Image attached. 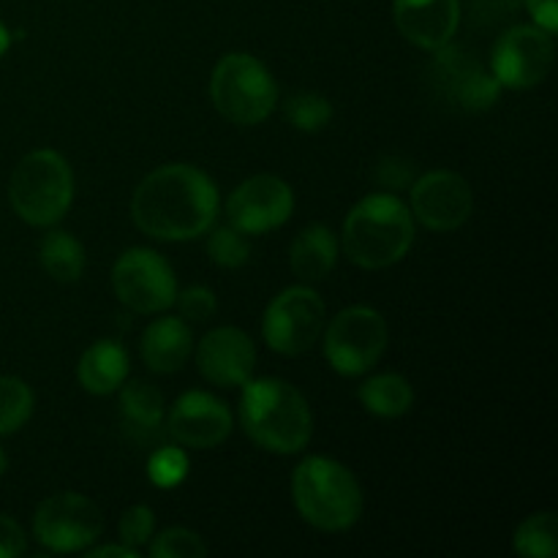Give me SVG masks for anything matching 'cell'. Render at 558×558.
<instances>
[{"instance_id":"1","label":"cell","mask_w":558,"mask_h":558,"mask_svg":"<svg viewBox=\"0 0 558 558\" xmlns=\"http://www.w3.org/2000/svg\"><path fill=\"white\" fill-rule=\"evenodd\" d=\"M218 205V185L210 174L191 163H167L136 185L131 218L147 238L183 243L210 232Z\"/></svg>"},{"instance_id":"2","label":"cell","mask_w":558,"mask_h":558,"mask_svg":"<svg viewBox=\"0 0 558 558\" xmlns=\"http://www.w3.org/2000/svg\"><path fill=\"white\" fill-rule=\"evenodd\" d=\"M240 425L256 447L298 456L314 436V414L298 387L283 379H248L240 396Z\"/></svg>"},{"instance_id":"3","label":"cell","mask_w":558,"mask_h":558,"mask_svg":"<svg viewBox=\"0 0 558 558\" xmlns=\"http://www.w3.org/2000/svg\"><path fill=\"white\" fill-rule=\"evenodd\" d=\"M414 243V216L396 194H368L349 210L341 245L363 270H385L401 262Z\"/></svg>"},{"instance_id":"4","label":"cell","mask_w":558,"mask_h":558,"mask_svg":"<svg viewBox=\"0 0 558 558\" xmlns=\"http://www.w3.org/2000/svg\"><path fill=\"white\" fill-rule=\"evenodd\" d=\"M292 501L300 518L319 532H347L363 515V488L349 466L308 456L292 472Z\"/></svg>"},{"instance_id":"5","label":"cell","mask_w":558,"mask_h":558,"mask_svg":"<svg viewBox=\"0 0 558 558\" xmlns=\"http://www.w3.org/2000/svg\"><path fill=\"white\" fill-rule=\"evenodd\" d=\"M11 210L31 227H58L74 202V172L52 147H41L22 158L9 180Z\"/></svg>"},{"instance_id":"6","label":"cell","mask_w":558,"mask_h":558,"mask_svg":"<svg viewBox=\"0 0 558 558\" xmlns=\"http://www.w3.org/2000/svg\"><path fill=\"white\" fill-rule=\"evenodd\" d=\"M213 107L234 125H259L278 104V85L267 65L248 52H229L210 76Z\"/></svg>"},{"instance_id":"7","label":"cell","mask_w":558,"mask_h":558,"mask_svg":"<svg viewBox=\"0 0 558 558\" xmlns=\"http://www.w3.org/2000/svg\"><path fill=\"white\" fill-rule=\"evenodd\" d=\"M325 357L341 376H363L374 368L387 349L385 316L368 305H349L322 330Z\"/></svg>"},{"instance_id":"8","label":"cell","mask_w":558,"mask_h":558,"mask_svg":"<svg viewBox=\"0 0 558 558\" xmlns=\"http://www.w3.org/2000/svg\"><path fill=\"white\" fill-rule=\"evenodd\" d=\"M428 85L439 101L458 112H485L499 101L501 85L490 69L458 44L434 49L428 63Z\"/></svg>"},{"instance_id":"9","label":"cell","mask_w":558,"mask_h":558,"mask_svg":"<svg viewBox=\"0 0 558 558\" xmlns=\"http://www.w3.org/2000/svg\"><path fill=\"white\" fill-rule=\"evenodd\" d=\"M327 311L311 287H289L270 300L262 316V336L276 354L298 357L314 349L325 330Z\"/></svg>"},{"instance_id":"10","label":"cell","mask_w":558,"mask_h":558,"mask_svg":"<svg viewBox=\"0 0 558 558\" xmlns=\"http://www.w3.org/2000/svg\"><path fill=\"white\" fill-rule=\"evenodd\" d=\"M101 532V507L74 490L49 496L33 512V537L52 554H80L90 548Z\"/></svg>"},{"instance_id":"11","label":"cell","mask_w":558,"mask_h":558,"mask_svg":"<svg viewBox=\"0 0 558 558\" xmlns=\"http://www.w3.org/2000/svg\"><path fill=\"white\" fill-rule=\"evenodd\" d=\"M112 289L134 314H163L174 305L178 278L172 265L153 248H129L112 267Z\"/></svg>"},{"instance_id":"12","label":"cell","mask_w":558,"mask_h":558,"mask_svg":"<svg viewBox=\"0 0 558 558\" xmlns=\"http://www.w3.org/2000/svg\"><path fill=\"white\" fill-rule=\"evenodd\" d=\"M554 60L556 44L550 33L537 25H512L490 49V74L501 87L529 90L548 80Z\"/></svg>"},{"instance_id":"13","label":"cell","mask_w":558,"mask_h":558,"mask_svg":"<svg viewBox=\"0 0 558 558\" xmlns=\"http://www.w3.org/2000/svg\"><path fill=\"white\" fill-rule=\"evenodd\" d=\"M412 216L430 232H456L472 218L474 191L463 174L450 169H434L423 178H414Z\"/></svg>"},{"instance_id":"14","label":"cell","mask_w":558,"mask_h":558,"mask_svg":"<svg viewBox=\"0 0 558 558\" xmlns=\"http://www.w3.org/2000/svg\"><path fill=\"white\" fill-rule=\"evenodd\" d=\"M294 191L276 174L243 180L227 199V218L245 234H267L292 218Z\"/></svg>"},{"instance_id":"15","label":"cell","mask_w":558,"mask_h":558,"mask_svg":"<svg viewBox=\"0 0 558 558\" xmlns=\"http://www.w3.org/2000/svg\"><path fill=\"white\" fill-rule=\"evenodd\" d=\"M167 430L174 445L189 450H213L232 434V412L221 398L205 390H191L174 401L167 417Z\"/></svg>"},{"instance_id":"16","label":"cell","mask_w":558,"mask_h":558,"mask_svg":"<svg viewBox=\"0 0 558 558\" xmlns=\"http://www.w3.org/2000/svg\"><path fill=\"white\" fill-rule=\"evenodd\" d=\"M199 374L216 387H243L256 368V347L240 327H216L196 347Z\"/></svg>"},{"instance_id":"17","label":"cell","mask_w":558,"mask_h":558,"mask_svg":"<svg viewBox=\"0 0 558 558\" xmlns=\"http://www.w3.org/2000/svg\"><path fill=\"white\" fill-rule=\"evenodd\" d=\"M392 16L407 41L434 52L458 33L461 0H392Z\"/></svg>"},{"instance_id":"18","label":"cell","mask_w":558,"mask_h":558,"mask_svg":"<svg viewBox=\"0 0 558 558\" xmlns=\"http://www.w3.org/2000/svg\"><path fill=\"white\" fill-rule=\"evenodd\" d=\"M194 349L189 322L180 316H161L145 327L140 341V354L153 374H174L183 368Z\"/></svg>"},{"instance_id":"19","label":"cell","mask_w":558,"mask_h":558,"mask_svg":"<svg viewBox=\"0 0 558 558\" xmlns=\"http://www.w3.org/2000/svg\"><path fill=\"white\" fill-rule=\"evenodd\" d=\"M76 379L90 396H112L129 379V352L123 343L104 338L85 349L76 365Z\"/></svg>"},{"instance_id":"20","label":"cell","mask_w":558,"mask_h":558,"mask_svg":"<svg viewBox=\"0 0 558 558\" xmlns=\"http://www.w3.org/2000/svg\"><path fill=\"white\" fill-rule=\"evenodd\" d=\"M338 262V238L325 223H311L289 248V267L305 283L325 281Z\"/></svg>"},{"instance_id":"21","label":"cell","mask_w":558,"mask_h":558,"mask_svg":"<svg viewBox=\"0 0 558 558\" xmlns=\"http://www.w3.org/2000/svg\"><path fill=\"white\" fill-rule=\"evenodd\" d=\"M120 420L131 439L150 441L163 425V396L142 379L120 385Z\"/></svg>"},{"instance_id":"22","label":"cell","mask_w":558,"mask_h":558,"mask_svg":"<svg viewBox=\"0 0 558 558\" xmlns=\"http://www.w3.org/2000/svg\"><path fill=\"white\" fill-rule=\"evenodd\" d=\"M38 259L49 278L60 283H74L85 272V245L65 229L49 227L38 245Z\"/></svg>"},{"instance_id":"23","label":"cell","mask_w":558,"mask_h":558,"mask_svg":"<svg viewBox=\"0 0 558 558\" xmlns=\"http://www.w3.org/2000/svg\"><path fill=\"white\" fill-rule=\"evenodd\" d=\"M357 398L374 417L396 420L403 417V414L412 409L414 390L412 385H409L407 376L379 374L371 376L368 381H363V387L357 390Z\"/></svg>"},{"instance_id":"24","label":"cell","mask_w":558,"mask_h":558,"mask_svg":"<svg viewBox=\"0 0 558 558\" xmlns=\"http://www.w3.org/2000/svg\"><path fill=\"white\" fill-rule=\"evenodd\" d=\"M512 548L526 558H554L558 554V518L548 510L529 515L515 529Z\"/></svg>"},{"instance_id":"25","label":"cell","mask_w":558,"mask_h":558,"mask_svg":"<svg viewBox=\"0 0 558 558\" xmlns=\"http://www.w3.org/2000/svg\"><path fill=\"white\" fill-rule=\"evenodd\" d=\"M36 398L20 376H0V436H11L25 428L33 417Z\"/></svg>"},{"instance_id":"26","label":"cell","mask_w":558,"mask_h":558,"mask_svg":"<svg viewBox=\"0 0 558 558\" xmlns=\"http://www.w3.org/2000/svg\"><path fill=\"white\" fill-rule=\"evenodd\" d=\"M283 114H287L289 125L305 134H314V131L327 129V123L332 120V104L325 96L311 90L292 93L283 104Z\"/></svg>"},{"instance_id":"27","label":"cell","mask_w":558,"mask_h":558,"mask_svg":"<svg viewBox=\"0 0 558 558\" xmlns=\"http://www.w3.org/2000/svg\"><path fill=\"white\" fill-rule=\"evenodd\" d=\"M205 248L207 256H210L218 267H223V270H238V267H243L251 256L248 234L234 229L232 223H229V227L213 229Z\"/></svg>"},{"instance_id":"28","label":"cell","mask_w":558,"mask_h":558,"mask_svg":"<svg viewBox=\"0 0 558 558\" xmlns=\"http://www.w3.org/2000/svg\"><path fill=\"white\" fill-rule=\"evenodd\" d=\"M147 477L156 488H178L189 477V456L180 445L161 447L147 461Z\"/></svg>"},{"instance_id":"29","label":"cell","mask_w":558,"mask_h":558,"mask_svg":"<svg viewBox=\"0 0 558 558\" xmlns=\"http://www.w3.org/2000/svg\"><path fill=\"white\" fill-rule=\"evenodd\" d=\"M150 556L153 558H202L207 556L205 539L191 529H163L161 534L150 537Z\"/></svg>"},{"instance_id":"30","label":"cell","mask_w":558,"mask_h":558,"mask_svg":"<svg viewBox=\"0 0 558 558\" xmlns=\"http://www.w3.org/2000/svg\"><path fill=\"white\" fill-rule=\"evenodd\" d=\"M153 532H156V515L147 505H134L120 515L118 521V534L120 543L129 545V548L140 550L150 543Z\"/></svg>"},{"instance_id":"31","label":"cell","mask_w":558,"mask_h":558,"mask_svg":"<svg viewBox=\"0 0 558 558\" xmlns=\"http://www.w3.org/2000/svg\"><path fill=\"white\" fill-rule=\"evenodd\" d=\"M174 305L180 311V319L191 322V325H202V322L213 319L218 303L216 292L207 287H189L183 292L174 294Z\"/></svg>"},{"instance_id":"32","label":"cell","mask_w":558,"mask_h":558,"mask_svg":"<svg viewBox=\"0 0 558 558\" xmlns=\"http://www.w3.org/2000/svg\"><path fill=\"white\" fill-rule=\"evenodd\" d=\"M523 9V0H469V22L480 31L510 22Z\"/></svg>"},{"instance_id":"33","label":"cell","mask_w":558,"mask_h":558,"mask_svg":"<svg viewBox=\"0 0 558 558\" xmlns=\"http://www.w3.org/2000/svg\"><path fill=\"white\" fill-rule=\"evenodd\" d=\"M374 178L381 189L401 191L414 183V163L403 156H385L374 169Z\"/></svg>"},{"instance_id":"34","label":"cell","mask_w":558,"mask_h":558,"mask_svg":"<svg viewBox=\"0 0 558 558\" xmlns=\"http://www.w3.org/2000/svg\"><path fill=\"white\" fill-rule=\"evenodd\" d=\"M27 550V537L14 518L0 512V558H16Z\"/></svg>"},{"instance_id":"35","label":"cell","mask_w":558,"mask_h":558,"mask_svg":"<svg viewBox=\"0 0 558 558\" xmlns=\"http://www.w3.org/2000/svg\"><path fill=\"white\" fill-rule=\"evenodd\" d=\"M523 5H526L534 25L554 36L558 27V0H523Z\"/></svg>"},{"instance_id":"36","label":"cell","mask_w":558,"mask_h":558,"mask_svg":"<svg viewBox=\"0 0 558 558\" xmlns=\"http://www.w3.org/2000/svg\"><path fill=\"white\" fill-rule=\"evenodd\" d=\"M87 558H140V550L129 545H98V548H85Z\"/></svg>"},{"instance_id":"37","label":"cell","mask_w":558,"mask_h":558,"mask_svg":"<svg viewBox=\"0 0 558 558\" xmlns=\"http://www.w3.org/2000/svg\"><path fill=\"white\" fill-rule=\"evenodd\" d=\"M9 47H11V33H9V27H5L3 22H0V58H3V54L9 52Z\"/></svg>"},{"instance_id":"38","label":"cell","mask_w":558,"mask_h":558,"mask_svg":"<svg viewBox=\"0 0 558 558\" xmlns=\"http://www.w3.org/2000/svg\"><path fill=\"white\" fill-rule=\"evenodd\" d=\"M5 469H9V458H5L3 447H0V477H3V474H5Z\"/></svg>"}]
</instances>
